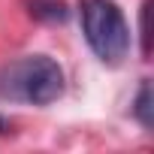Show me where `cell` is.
<instances>
[{"label":"cell","instance_id":"cell-1","mask_svg":"<svg viewBox=\"0 0 154 154\" xmlns=\"http://www.w3.org/2000/svg\"><path fill=\"white\" fill-rule=\"evenodd\" d=\"M63 69L48 54H24L0 66V100L51 106L63 97Z\"/></svg>","mask_w":154,"mask_h":154},{"label":"cell","instance_id":"cell-2","mask_svg":"<svg viewBox=\"0 0 154 154\" xmlns=\"http://www.w3.org/2000/svg\"><path fill=\"white\" fill-rule=\"evenodd\" d=\"M79 21L88 48L97 60L118 66L130 54V24L115 0H79Z\"/></svg>","mask_w":154,"mask_h":154},{"label":"cell","instance_id":"cell-3","mask_svg":"<svg viewBox=\"0 0 154 154\" xmlns=\"http://www.w3.org/2000/svg\"><path fill=\"white\" fill-rule=\"evenodd\" d=\"M133 115L145 130H151V85H148V79H142V85H139V94L133 100Z\"/></svg>","mask_w":154,"mask_h":154}]
</instances>
